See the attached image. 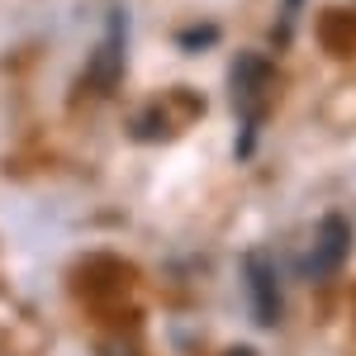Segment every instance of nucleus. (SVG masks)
I'll use <instances>...</instances> for the list:
<instances>
[{
    "instance_id": "423d86ee",
    "label": "nucleus",
    "mask_w": 356,
    "mask_h": 356,
    "mask_svg": "<svg viewBox=\"0 0 356 356\" xmlns=\"http://www.w3.org/2000/svg\"><path fill=\"white\" fill-rule=\"evenodd\" d=\"M300 5H304V0H285V10H300Z\"/></svg>"
},
{
    "instance_id": "f03ea898",
    "label": "nucleus",
    "mask_w": 356,
    "mask_h": 356,
    "mask_svg": "<svg viewBox=\"0 0 356 356\" xmlns=\"http://www.w3.org/2000/svg\"><path fill=\"white\" fill-rule=\"evenodd\" d=\"M243 280H247V304H252V318L271 328L275 318H280V285H275V261L266 257V252H247Z\"/></svg>"
},
{
    "instance_id": "39448f33",
    "label": "nucleus",
    "mask_w": 356,
    "mask_h": 356,
    "mask_svg": "<svg viewBox=\"0 0 356 356\" xmlns=\"http://www.w3.org/2000/svg\"><path fill=\"white\" fill-rule=\"evenodd\" d=\"M223 356H257V352H252V347H228Z\"/></svg>"
},
{
    "instance_id": "7ed1b4c3",
    "label": "nucleus",
    "mask_w": 356,
    "mask_h": 356,
    "mask_svg": "<svg viewBox=\"0 0 356 356\" xmlns=\"http://www.w3.org/2000/svg\"><path fill=\"white\" fill-rule=\"evenodd\" d=\"M119 72H124V10H114V19H110V38H105L100 57H95V72H90V81L110 90V86L119 81Z\"/></svg>"
},
{
    "instance_id": "f257e3e1",
    "label": "nucleus",
    "mask_w": 356,
    "mask_h": 356,
    "mask_svg": "<svg viewBox=\"0 0 356 356\" xmlns=\"http://www.w3.org/2000/svg\"><path fill=\"white\" fill-rule=\"evenodd\" d=\"M347 252H352V223L342 219V214H328V219L318 223L309 252L300 257V275L304 280H328L347 261Z\"/></svg>"
},
{
    "instance_id": "20e7f679",
    "label": "nucleus",
    "mask_w": 356,
    "mask_h": 356,
    "mask_svg": "<svg viewBox=\"0 0 356 356\" xmlns=\"http://www.w3.org/2000/svg\"><path fill=\"white\" fill-rule=\"evenodd\" d=\"M214 38H219V29H209V24H200V33H176L181 48H209Z\"/></svg>"
}]
</instances>
